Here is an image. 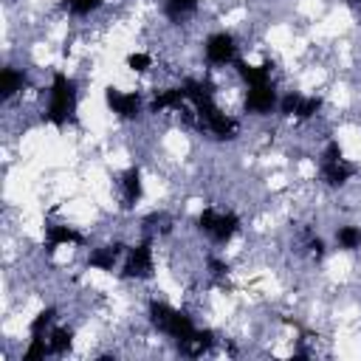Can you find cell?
I'll return each mask as SVG.
<instances>
[{
	"label": "cell",
	"mask_w": 361,
	"mask_h": 361,
	"mask_svg": "<svg viewBox=\"0 0 361 361\" xmlns=\"http://www.w3.org/2000/svg\"><path fill=\"white\" fill-rule=\"evenodd\" d=\"M147 316H149L152 327H155L161 336L172 338L178 347H180L183 341H189V338L197 333V324L192 322V316H186L183 310H178V307H172V305H166V302H161V299H149Z\"/></svg>",
	"instance_id": "cell-1"
},
{
	"label": "cell",
	"mask_w": 361,
	"mask_h": 361,
	"mask_svg": "<svg viewBox=\"0 0 361 361\" xmlns=\"http://www.w3.org/2000/svg\"><path fill=\"white\" fill-rule=\"evenodd\" d=\"M73 116H76V82L68 73L54 71L48 85L45 121H51L54 127H65L68 121H73Z\"/></svg>",
	"instance_id": "cell-2"
},
{
	"label": "cell",
	"mask_w": 361,
	"mask_h": 361,
	"mask_svg": "<svg viewBox=\"0 0 361 361\" xmlns=\"http://www.w3.org/2000/svg\"><path fill=\"white\" fill-rule=\"evenodd\" d=\"M197 228H200L212 243L226 245V243L240 231V217H237L234 212H220V209L206 206V209L197 214Z\"/></svg>",
	"instance_id": "cell-3"
},
{
	"label": "cell",
	"mask_w": 361,
	"mask_h": 361,
	"mask_svg": "<svg viewBox=\"0 0 361 361\" xmlns=\"http://www.w3.org/2000/svg\"><path fill=\"white\" fill-rule=\"evenodd\" d=\"M155 271V254H152V240H141L124 251L121 262V276L124 279H149Z\"/></svg>",
	"instance_id": "cell-4"
},
{
	"label": "cell",
	"mask_w": 361,
	"mask_h": 361,
	"mask_svg": "<svg viewBox=\"0 0 361 361\" xmlns=\"http://www.w3.org/2000/svg\"><path fill=\"white\" fill-rule=\"evenodd\" d=\"M203 54H206V62L212 68H228V65H234L240 59L237 56V39L228 31L209 34L206 37V45H203Z\"/></svg>",
	"instance_id": "cell-5"
},
{
	"label": "cell",
	"mask_w": 361,
	"mask_h": 361,
	"mask_svg": "<svg viewBox=\"0 0 361 361\" xmlns=\"http://www.w3.org/2000/svg\"><path fill=\"white\" fill-rule=\"evenodd\" d=\"M104 104H107V110H110L116 118H121V121H135V118L141 116L144 99H141L138 90H118V87L110 85V87L104 90Z\"/></svg>",
	"instance_id": "cell-6"
},
{
	"label": "cell",
	"mask_w": 361,
	"mask_h": 361,
	"mask_svg": "<svg viewBox=\"0 0 361 361\" xmlns=\"http://www.w3.org/2000/svg\"><path fill=\"white\" fill-rule=\"evenodd\" d=\"M276 110H279L282 116H288V118L310 121V118H316V116H319V110H322V99H319V96H302V93L288 90V93H282V96H279Z\"/></svg>",
	"instance_id": "cell-7"
},
{
	"label": "cell",
	"mask_w": 361,
	"mask_h": 361,
	"mask_svg": "<svg viewBox=\"0 0 361 361\" xmlns=\"http://www.w3.org/2000/svg\"><path fill=\"white\" fill-rule=\"evenodd\" d=\"M279 104V90L271 82H259V85H248L245 87V113H254V116H268L274 113Z\"/></svg>",
	"instance_id": "cell-8"
},
{
	"label": "cell",
	"mask_w": 361,
	"mask_h": 361,
	"mask_svg": "<svg viewBox=\"0 0 361 361\" xmlns=\"http://www.w3.org/2000/svg\"><path fill=\"white\" fill-rule=\"evenodd\" d=\"M85 243V234L68 223H48L45 226V245L48 251H56L62 245H82Z\"/></svg>",
	"instance_id": "cell-9"
},
{
	"label": "cell",
	"mask_w": 361,
	"mask_h": 361,
	"mask_svg": "<svg viewBox=\"0 0 361 361\" xmlns=\"http://www.w3.org/2000/svg\"><path fill=\"white\" fill-rule=\"evenodd\" d=\"M319 175H322V180H324V186H330V189H341V186L355 175V166L347 164L344 158H338V161H322Z\"/></svg>",
	"instance_id": "cell-10"
},
{
	"label": "cell",
	"mask_w": 361,
	"mask_h": 361,
	"mask_svg": "<svg viewBox=\"0 0 361 361\" xmlns=\"http://www.w3.org/2000/svg\"><path fill=\"white\" fill-rule=\"evenodd\" d=\"M118 189H121V203H124V209H133V206L141 200V192H144V186H141V169H138V166H130V169L118 178Z\"/></svg>",
	"instance_id": "cell-11"
},
{
	"label": "cell",
	"mask_w": 361,
	"mask_h": 361,
	"mask_svg": "<svg viewBox=\"0 0 361 361\" xmlns=\"http://www.w3.org/2000/svg\"><path fill=\"white\" fill-rule=\"evenodd\" d=\"M124 245L121 243H110V245H102V248H93L90 257H87V265L90 268H99V271H113L118 265V259L124 257Z\"/></svg>",
	"instance_id": "cell-12"
},
{
	"label": "cell",
	"mask_w": 361,
	"mask_h": 361,
	"mask_svg": "<svg viewBox=\"0 0 361 361\" xmlns=\"http://www.w3.org/2000/svg\"><path fill=\"white\" fill-rule=\"evenodd\" d=\"M25 87V71L14 68V65H6L3 73H0V96L3 102H11L17 93H23Z\"/></svg>",
	"instance_id": "cell-13"
},
{
	"label": "cell",
	"mask_w": 361,
	"mask_h": 361,
	"mask_svg": "<svg viewBox=\"0 0 361 361\" xmlns=\"http://www.w3.org/2000/svg\"><path fill=\"white\" fill-rule=\"evenodd\" d=\"M54 319H56V307H54V305L42 307V310L28 322V338H34V336L45 338V336L51 333V327H54Z\"/></svg>",
	"instance_id": "cell-14"
},
{
	"label": "cell",
	"mask_w": 361,
	"mask_h": 361,
	"mask_svg": "<svg viewBox=\"0 0 361 361\" xmlns=\"http://www.w3.org/2000/svg\"><path fill=\"white\" fill-rule=\"evenodd\" d=\"M197 11V0H164V17L169 23H183Z\"/></svg>",
	"instance_id": "cell-15"
},
{
	"label": "cell",
	"mask_w": 361,
	"mask_h": 361,
	"mask_svg": "<svg viewBox=\"0 0 361 361\" xmlns=\"http://www.w3.org/2000/svg\"><path fill=\"white\" fill-rule=\"evenodd\" d=\"M48 347H51V355H68L73 347V330L71 327H51Z\"/></svg>",
	"instance_id": "cell-16"
},
{
	"label": "cell",
	"mask_w": 361,
	"mask_h": 361,
	"mask_svg": "<svg viewBox=\"0 0 361 361\" xmlns=\"http://www.w3.org/2000/svg\"><path fill=\"white\" fill-rule=\"evenodd\" d=\"M336 245L341 251H358L361 248V228L358 226H338L336 228Z\"/></svg>",
	"instance_id": "cell-17"
},
{
	"label": "cell",
	"mask_w": 361,
	"mask_h": 361,
	"mask_svg": "<svg viewBox=\"0 0 361 361\" xmlns=\"http://www.w3.org/2000/svg\"><path fill=\"white\" fill-rule=\"evenodd\" d=\"M65 8L76 17H87V14L102 8V0H65Z\"/></svg>",
	"instance_id": "cell-18"
},
{
	"label": "cell",
	"mask_w": 361,
	"mask_h": 361,
	"mask_svg": "<svg viewBox=\"0 0 361 361\" xmlns=\"http://www.w3.org/2000/svg\"><path fill=\"white\" fill-rule=\"evenodd\" d=\"M127 68L135 71V73H147V71L152 68V56H149L147 51H133V54L127 56Z\"/></svg>",
	"instance_id": "cell-19"
},
{
	"label": "cell",
	"mask_w": 361,
	"mask_h": 361,
	"mask_svg": "<svg viewBox=\"0 0 361 361\" xmlns=\"http://www.w3.org/2000/svg\"><path fill=\"white\" fill-rule=\"evenodd\" d=\"M353 6H358V8H361V0H353Z\"/></svg>",
	"instance_id": "cell-20"
}]
</instances>
